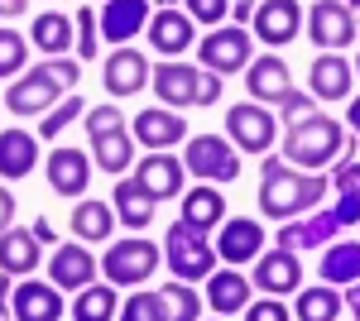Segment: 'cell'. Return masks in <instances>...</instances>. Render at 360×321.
Returning a JSON list of instances; mask_svg holds the SVG:
<instances>
[{"label": "cell", "mask_w": 360, "mask_h": 321, "mask_svg": "<svg viewBox=\"0 0 360 321\" xmlns=\"http://www.w3.org/2000/svg\"><path fill=\"white\" fill-rule=\"evenodd\" d=\"M29 230H34V240H39V244H53V240H58V235H53V221H49V216H39Z\"/></svg>", "instance_id": "cell-47"}, {"label": "cell", "mask_w": 360, "mask_h": 321, "mask_svg": "<svg viewBox=\"0 0 360 321\" xmlns=\"http://www.w3.org/2000/svg\"><path fill=\"white\" fill-rule=\"evenodd\" d=\"M346 125L332 120V115H312L303 125H293V130H283V163H293V168H303V173H322L327 163L341 159V149H346Z\"/></svg>", "instance_id": "cell-3"}, {"label": "cell", "mask_w": 360, "mask_h": 321, "mask_svg": "<svg viewBox=\"0 0 360 321\" xmlns=\"http://www.w3.org/2000/svg\"><path fill=\"white\" fill-rule=\"evenodd\" d=\"M111 202H115V221L125 225V230H149L154 225V211H159V202L149 197V192L139 188L135 178H115V192H111Z\"/></svg>", "instance_id": "cell-27"}, {"label": "cell", "mask_w": 360, "mask_h": 321, "mask_svg": "<svg viewBox=\"0 0 360 321\" xmlns=\"http://www.w3.org/2000/svg\"><path fill=\"white\" fill-rule=\"evenodd\" d=\"M341 297H346V307H351V312H356V321H360V283H351Z\"/></svg>", "instance_id": "cell-51"}, {"label": "cell", "mask_w": 360, "mask_h": 321, "mask_svg": "<svg viewBox=\"0 0 360 321\" xmlns=\"http://www.w3.org/2000/svg\"><path fill=\"white\" fill-rule=\"evenodd\" d=\"M217 254L226 259V268L255 264V259L264 254V225L250 221V216H226L221 235H217Z\"/></svg>", "instance_id": "cell-15"}, {"label": "cell", "mask_w": 360, "mask_h": 321, "mask_svg": "<svg viewBox=\"0 0 360 321\" xmlns=\"http://www.w3.org/2000/svg\"><path fill=\"white\" fill-rule=\"evenodd\" d=\"M183 163H188L193 178L212 183V188L240 178V149H236L226 134H193V139L183 144Z\"/></svg>", "instance_id": "cell-7"}, {"label": "cell", "mask_w": 360, "mask_h": 321, "mask_svg": "<svg viewBox=\"0 0 360 321\" xmlns=\"http://www.w3.org/2000/svg\"><path fill=\"white\" fill-rule=\"evenodd\" d=\"M322 283L332 288L360 283V240H332L322 249Z\"/></svg>", "instance_id": "cell-32"}, {"label": "cell", "mask_w": 360, "mask_h": 321, "mask_svg": "<svg viewBox=\"0 0 360 321\" xmlns=\"http://www.w3.org/2000/svg\"><path fill=\"white\" fill-rule=\"evenodd\" d=\"M149 86L159 91V106L168 110H188V106H217L221 101V77L207 72L202 63H178V58H164L154 67Z\"/></svg>", "instance_id": "cell-4"}, {"label": "cell", "mask_w": 360, "mask_h": 321, "mask_svg": "<svg viewBox=\"0 0 360 321\" xmlns=\"http://www.w3.org/2000/svg\"><path fill=\"white\" fill-rule=\"evenodd\" d=\"M72 235L77 240H91V244H101V240H111L115 235V207H106V202H77L72 207Z\"/></svg>", "instance_id": "cell-33"}, {"label": "cell", "mask_w": 360, "mask_h": 321, "mask_svg": "<svg viewBox=\"0 0 360 321\" xmlns=\"http://www.w3.org/2000/svg\"><path fill=\"white\" fill-rule=\"evenodd\" d=\"M168 302V321H202V297H197L193 283H183V278H173L159 288Z\"/></svg>", "instance_id": "cell-36"}, {"label": "cell", "mask_w": 360, "mask_h": 321, "mask_svg": "<svg viewBox=\"0 0 360 321\" xmlns=\"http://www.w3.org/2000/svg\"><path fill=\"white\" fill-rule=\"evenodd\" d=\"M130 178H135V183L149 192L154 202H168V197H183V183H188V163L173 159V154L164 149V154H149V159H139Z\"/></svg>", "instance_id": "cell-17"}, {"label": "cell", "mask_w": 360, "mask_h": 321, "mask_svg": "<svg viewBox=\"0 0 360 321\" xmlns=\"http://www.w3.org/2000/svg\"><path fill=\"white\" fill-rule=\"evenodd\" d=\"M327 188H332L327 173H303V168H293L283 159H264L259 163V216H269L278 225L298 221V216L322 207Z\"/></svg>", "instance_id": "cell-1"}, {"label": "cell", "mask_w": 360, "mask_h": 321, "mask_svg": "<svg viewBox=\"0 0 360 321\" xmlns=\"http://www.w3.org/2000/svg\"><path fill=\"white\" fill-rule=\"evenodd\" d=\"M245 91H250V101H259V106H278V101L293 91L288 63H283L278 53H259L245 67Z\"/></svg>", "instance_id": "cell-20"}, {"label": "cell", "mask_w": 360, "mask_h": 321, "mask_svg": "<svg viewBox=\"0 0 360 321\" xmlns=\"http://www.w3.org/2000/svg\"><path fill=\"white\" fill-rule=\"evenodd\" d=\"M77 81H82L77 58H49L15 77V86L5 91V106H10V115H49L63 96H72Z\"/></svg>", "instance_id": "cell-2"}, {"label": "cell", "mask_w": 360, "mask_h": 321, "mask_svg": "<svg viewBox=\"0 0 360 321\" xmlns=\"http://www.w3.org/2000/svg\"><path fill=\"white\" fill-rule=\"evenodd\" d=\"M96 20H101V39L115 44V48H125L135 34L149 29L154 5H149V0H106V5L96 10Z\"/></svg>", "instance_id": "cell-14"}, {"label": "cell", "mask_w": 360, "mask_h": 321, "mask_svg": "<svg viewBox=\"0 0 360 321\" xmlns=\"http://www.w3.org/2000/svg\"><path fill=\"white\" fill-rule=\"evenodd\" d=\"M245 321H293V312L283 307V297H259L245 307Z\"/></svg>", "instance_id": "cell-45"}, {"label": "cell", "mask_w": 360, "mask_h": 321, "mask_svg": "<svg viewBox=\"0 0 360 321\" xmlns=\"http://www.w3.org/2000/svg\"><path fill=\"white\" fill-rule=\"evenodd\" d=\"M15 225V192L10 188H0V235Z\"/></svg>", "instance_id": "cell-46"}, {"label": "cell", "mask_w": 360, "mask_h": 321, "mask_svg": "<svg viewBox=\"0 0 360 321\" xmlns=\"http://www.w3.org/2000/svg\"><path fill=\"white\" fill-rule=\"evenodd\" d=\"M0 321H15V312H10V302L0 297Z\"/></svg>", "instance_id": "cell-52"}, {"label": "cell", "mask_w": 360, "mask_h": 321, "mask_svg": "<svg viewBox=\"0 0 360 321\" xmlns=\"http://www.w3.org/2000/svg\"><path fill=\"white\" fill-rule=\"evenodd\" d=\"M164 254H168V273L183 278V283H197V278H212L217 273V244L207 240V230H197L188 221H173L164 235Z\"/></svg>", "instance_id": "cell-5"}, {"label": "cell", "mask_w": 360, "mask_h": 321, "mask_svg": "<svg viewBox=\"0 0 360 321\" xmlns=\"http://www.w3.org/2000/svg\"><path fill=\"white\" fill-rule=\"evenodd\" d=\"M351 67H356V72H360V53H356V63H351Z\"/></svg>", "instance_id": "cell-55"}, {"label": "cell", "mask_w": 360, "mask_h": 321, "mask_svg": "<svg viewBox=\"0 0 360 321\" xmlns=\"http://www.w3.org/2000/svg\"><path fill=\"white\" fill-rule=\"evenodd\" d=\"M29 44L44 58H68V48H77V20L63 10H44L29 29Z\"/></svg>", "instance_id": "cell-26"}, {"label": "cell", "mask_w": 360, "mask_h": 321, "mask_svg": "<svg viewBox=\"0 0 360 321\" xmlns=\"http://www.w3.org/2000/svg\"><path fill=\"white\" fill-rule=\"evenodd\" d=\"M183 10L193 15V25L221 29V20H231V0H183Z\"/></svg>", "instance_id": "cell-44"}, {"label": "cell", "mask_w": 360, "mask_h": 321, "mask_svg": "<svg viewBox=\"0 0 360 321\" xmlns=\"http://www.w3.org/2000/svg\"><path fill=\"white\" fill-rule=\"evenodd\" d=\"M29 10V0H0V20H20Z\"/></svg>", "instance_id": "cell-49"}, {"label": "cell", "mask_w": 360, "mask_h": 321, "mask_svg": "<svg viewBox=\"0 0 360 321\" xmlns=\"http://www.w3.org/2000/svg\"><path fill=\"white\" fill-rule=\"evenodd\" d=\"M336 230H341V221H336L332 207H322V211H307L298 216V221H283L278 225V244L283 249H322V244H332L336 240Z\"/></svg>", "instance_id": "cell-21"}, {"label": "cell", "mask_w": 360, "mask_h": 321, "mask_svg": "<svg viewBox=\"0 0 360 321\" xmlns=\"http://www.w3.org/2000/svg\"><path fill=\"white\" fill-rule=\"evenodd\" d=\"M10 312H15V321H58L63 317V288L44 283V278H25L10 297Z\"/></svg>", "instance_id": "cell-24"}, {"label": "cell", "mask_w": 360, "mask_h": 321, "mask_svg": "<svg viewBox=\"0 0 360 321\" xmlns=\"http://www.w3.org/2000/svg\"><path fill=\"white\" fill-rule=\"evenodd\" d=\"M96 273H101V264H96L91 249L77 244V240L58 244L53 259H49V278H53V288H63V293H82V288H91Z\"/></svg>", "instance_id": "cell-16"}, {"label": "cell", "mask_w": 360, "mask_h": 321, "mask_svg": "<svg viewBox=\"0 0 360 321\" xmlns=\"http://www.w3.org/2000/svg\"><path fill=\"white\" fill-rule=\"evenodd\" d=\"M159 259H164V249H159L154 240H139V235H130V240H111L106 259H101V278L115 283V288H139V283L154 278Z\"/></svg>", "instance_id": "cell-6"}, {"label": "cell", "mask_w": 360, "mask_h": 321, "mask_svg": "<svg viewBox=\"0 0 360 321\" xmlns=\"http://www.w3.org/2000/svg\"><path fill=\"white\" fill-rule=\"evenodd\" d=\"M130 125H135V144H144V149H149V154H173V144H188V139H193V134H188V120H183V115H178V110H168V106H149V110H139L135 120H130Z\"/></svg>", "instance_id": "cell-13"}, {"label": "cell", "mask_w": 360, "mask_h": 321, "mask_svg": "<svg viewBox=\"0 0 360 321\" xmlns=\"http://www.w3.org/2000/svg\"><path fill=\"white\" fill-rule=\"evenodd\" d=\"M101 5H106V0H101Z\"/></svg>", "instance_id": "cell-58"}, {"label": "cell", "mask_w": 360, "mask_h": 321, "mask_svg": "<svg viewBox=\"0 0 360 321\" xmlns=\"http://www.w3.org/2000/svg\"><path fill=\"white\" fill-rule=\"evenodd\" d=\"M82 115H86V101L77 96V91H72V96H63V101H58V106L44 115L39 134H44V139H53V134H63L68 125H72V120H82Z\"/></svg>", "instance_id": "cell-39"}, {"label": "cell", "mask_w": 360, "mask_h": 321, "mask_svg": "<svg viewBox=\"0 0 360 321\" xmlns=\"http://www.w3.org/2000/svg\"><path fill=\"white\" fill-rule=\"evenodd\" d=\"M346 130L360 134V96H351V106H346Z\"/></svg>", "instance_id": "cell-50"}, {"label": "cell", "mask_w": 360, "mask_h": 321, "mask_svg": "<svg viewBox=\"0 0 360 321\" xmlns=\"http://www.w3.org/2000/svg\"><path fill=\"white\" fill-rule=\"evenodd\" d=\"M351 81H356V67L341 53H322L307 67V91L317 101H351Z\"/></svg>", "instance_id": "cell-23"}, {"label": "cell", "mask_w": 360, "mask_h": 321, "mask_svg": "<svg viewBox=\"0 0 360 321\" xmlns=\"http://www.w3.org/2000/svg\"><path fill=\"white\" fill-rule=\"evenodd\" d=\"M250 302H255V283L240 268H221V273L207 278V307L217 317H236V312H245Z\"/></svg>", "instance_id": "cell-25"}, {"label": "cell", "mask_w": 360, "mask_h": 321, "mask_svg": "<svg viewBox=\"0 0 360 321\" xmlns=\"http://www.w3.org/2000/svg\"><path fill=\"white\" fill-rule=\"evenodd\" d=\"M91 163L101 168V173H111V178H125V168L135 159V134L120 130V134H106V139H91Z\"/></svg>", "instance_id": "cell-34"}, {"label": "cell", "mask_w": 360, "mask_h": 321, "mask_svg": "<svg viewBox=\"0 0 360 321\" xmlns=\"http://www.w3.org/2000/svg\"><path fill=\"white\" fill-rule=\"evenodd\" d=\"M29 44L20 29H0V81H10V77H20V72H29L25 63H29Z\"/></svg>", "instance_id": "cell-37"}, {"label": "cell", "mask_w": 360, "mask_h": 321, "mask_svg": "<svg viewBox=\"0 0 360 321\" xmlns=\"http://www.w3.org/2000/svg\"><path fill=\"white\" fill-rule=\"evenodd\" d=\"M178 221H188V225H197V230H221L226 225V197L212 183H197L193 192H183V216Z\"/></svg>", "instance_id": "cell-30"}, {"label": "cell", "mask_w": 360, "mask_h": 321, "mask_svg": "<svg viewBox=\"0 0 360 321\" xmlns=\"http://www.w3.org/2000/svg\"><path fill=\"white\" fill-rule=\"evenodd\" d=\"M120 321H168V302H164V293L135 288V293L120 302Z\"/></svg>", "instance_id": "cell-38"}, {"label": "cell", "mask_w": 360, "mask_h": 321, "mask_svg": "<svg viewBox=\"0 0 360 321\" xmlns=\"http://www.w3.org/2000/svg\"><path fill=\"white\" fill-rule=\"evenodd\" d=\"M34 163H39V139L29 130H0V178L5 183H20L34 173Z\"/></svg>", "instance_id": "cell-28"}, {"label": "cell", "mask_w": 360, "mask_h": 321, "mask_svg": "<svg viewBox=\"0 0 360 321\" xmlns=\"http://www.w3.org/2000/svg\"><path fill=\"white\" fill-rule=\"evenodd\" d=\"M149 5H159V10H168V5H178V0H149Z\"/></svg>", "instance_id": "cell-53"}, {"label": "cell", "mask_w": 360, "mask_h": 321, "mask_svg": "<svg viewBox=\"0 0 360 321\" xmlns=\"http://www.w3.org/2000/svg\"><path fill=\"white\" fill-rule=\"evenodd\" d=\"M217 321H226V317H217Z\"/></svg>", "instance_id": "cell-57"}, {"label": "cell", "mask_w": 360, "mask_h": 321, "mask_svg": "<svg viewBox=\"0 0 360 321\" xmlns=\"http://www.w3.org/2000/svg\"><path fill=\"white\" fill-rule=\"evenodd\" d=\"M125 125H130V120L120 115V106H91V110L82 115V130L91 134V139H106V134H120Z\"/></svg>", "instance_id": "cell-41"}, {"label": "cell", "mask_w": 360, "mask_h": 321, "mask_svg": "<svg viewBox=\"0 0 360 321\" xmlns=\"http://www.w3.org/2000/svg\"><path fill=\"white\" fill-rule=\"evenodd\" d=\"M197 58L207 72L217 77H231V72H245L255 63V44H250V29L240 25H221V29H207V39L197 44Z\"/></svg>", "instance_id": "cell-8"}, {"label": "cell", "mask_w": 360, "mask_h": 321, "mask_svg": "<svg viewBox=\"0 0 360 321\" xmlns=\"http://www.w3.org/2000/svg\"><path fill=\"white\" fill-rule=\"evenodd\" d=\"M245 20H255V0H236V5H231V25L245 29Z\"/></svg>", "instance_id": "cell-48"}, {"label": "cell", "mask_w": 360, "mask_h": 321, "mask_svg": "<svg viewBox=\"0 0 360 321\" xmlns=\"http://www.w3.org/2000/svg\"><path fill=\"white\" fill-rule=\"evenodd\" d=\"M346 312V297L332 283H317V288H298V302H293V321H341Z\"/></svg>", "instance_id": "cell-31"}, {"label": "cell", "mask_w": 360, "mask_h": 321, "mask_svg": "<svg viewBox=\"0 0 360 321\" xmlns=\"http://www.w3.org/2000/svg\"><path fill=\"white\" fill-rule=\"evenodd\" d=\"M120 317V297H115V283H91L77 293L72 302V321H111Z\"/></svg>", "instance_id": "cell-35"}, {"label": "cell", "mask_w": 360, "mask_h": 321, "mask_svg": "<svg viewBox=\"0 0 360 321\" xmlns=\"http://www.w3.org/2000/svg\"><path fill=\"white\" fill-rule=\"evenodd\" d=\"M303 20H307V10L298 0H259L250 29H255V39H259L264 48H288V44L303 34Z\"/></svg>", "instance_id": "cell-11"}, {"label": "cell", "mask_w": 360, "mask_h": 321, "mask_svg": "<svg viewBox=\"0 0 360 321\" xmlns=\"http://www.w3.org/2000/svg\"><path fill=\"white\" fill-rule=\"evenodd\" d=\"M44 259V244L34 240V230H20V225H10L5 235H0V273H10V278H29L34 268Z\"/></svg>", "instance_id": "cell-29"}, {"label": "cell", "mask_w": 360, "mask_h": 321, "mask_svg": "<svg viewBox=\"0 0 360 321\" xmlns=\"http://www.w3.org/2000/svg\"><path fill=\"white\" fill-rule=\"evenodd\" d=\"M226 139L240 154H269L278 139V115L259 101H240V106L226 110Z\"/></svg>", "instance_id": "cell-9"}, {"label": "cell", "mask_w": 360, "mask_h": 321, "mask_svg": "<svg viewBox=\"0 0 360 321\" xmlns=\"http://www.w3.org/2000/svg\"><path fill=\"white\" fill-rule=\"evenodd\" d=\"M149 48H159L164 58H183L193 48L197 39V25L188 10H178V5H168V10H154V20H149Z\"/></svg>", "instance_id": "cell-19"}, {"label": "cell", "mask_w": 360, "mask_h": 321, "mask_svg": "<svg viewBox=\"0 0 360 321\" xmlns=\"http://www.w3.org/2000/svg\"><path fill=\"white\" fill-rule=\"evenodd\" d=\"M346 5H351V10H360V0H346Z\"/></svg>", "instance_id": "cell-54"}, {"label": "cell", "mask_w": 360, "mask_h": 321, "mask_svg": "<svg viewBox=\"0 0 360 321\" xmlns=\"http://www.w3.org/2000/svg\"><path fill=\"white\" fill-rule=\"evenodd\" d=\"M72 20H77V48H72V53H77V58H96V44H101V20L91 15V5H86V10H77Z\"/></svg>", "instance_id": "cell-43"}, {"label": "cell", "mask_w": 360, "mask_h": 321, "mask_svg": "<svg viewBox=\"0 0 360 321\" xmlns=\"http://www.w3.org/2000/svg\"><path fill=\"white\" fill-rule=\"evenodd\" d=\"M356 39H360V20H356Z\"/></svg>", "instance_id": "cell-56"}, {"label": "cell", "mask_w": 360, "mask_h": 321, "mask_svg": "<svg viewBox=\"0 0 360 321\" xmlns=\"http://www.w3.org/2000/svg\"><path fill=\"white\" fill-rule=\"evenodd\" d=\"M149 77H154V67H149V58L139 53V48H111V58H106V67H101V81H106V91H111L115 101L120 96H135V91H144L149 86Z\"/></svg>", "instance_id": "cell-18"}, {"label": "cell", "mask_w": 360, "mask_h": 321, "mask_svg": "<svg viewBox=\"0 0 360 321\" xmlns=\"http://www.w3.org/2000/svg\"><path fill=\"white\" fill-rule=\"evenodd\" d=\"M303 34L312 39V48H327V53L351 48L356 44V10L346 0H317L303 20Z\"/></svg>", "instance_id": "cell-10"}, {"label": "cell", "mask_w": 360, "mask_h": 321, "mask_svg": "<svg viewBox=\"0 0 360 321\" xmlns=\"http://www.w3.org/2000/svg\"><path fill=\"white\" fill-rule=\"evenodd\" d=\"M332 192L341 202H356L360 207V159H341L332 168Z\"/></svg>", "instance_id": "cell-42"}, {"label": "cell", "mask_w": 360, "mask_h": 321, "mask_svg": "<svg viewBox=\"0 0 360 321\" xmlns=\"http://www.w3.org/2000/svg\"><path fill=\"white\" fill-rule=\"evenodd\" d=\"M317 110H322V101H317L312 91H298V86H293V91H288V96L278 101V120H283V130H293V125L312 120Z\"/></svg>", "instance_id": "cell-40"}, {"label": "cell", "mask_w": 360, "mask_h": 321, "mask_svg": "<svg viewBox=\"0 0 360 321\" xmlns=\"http://www.w3.org/2000/svg\"><path fill=\"white\" fill-rule=\"evenodd\" d=\"M250 283H255L264 297H288V293H298V288H303V259H298L293 249L274 244V249H264V254L255 259Z\"/></svg>", "instance_id": "cell-12"}, {"label": "cell", "mask_w": 360, "mask_h": 321, "mask_svg": "<svg viewBox=\"0 0 360 321\" xmlns=\"http://www.w3.org/2000/svg\"><path fill=\"white\" fill-rule=\"evenodd\" d=\"M44 173H49V188L58 197H68V202H82L86 188H91V159L82 149H53V159L44 163Z\"/></svg>", "instance_id": "cell-22"}]
</instances>
